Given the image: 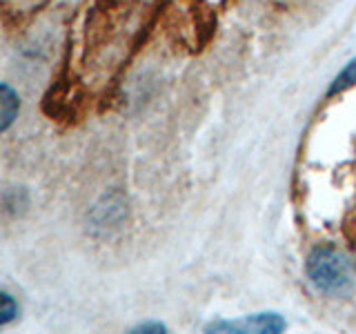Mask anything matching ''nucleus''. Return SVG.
<instances>
[{
  "label": "nucleus",
  "instance_id": "1",
  "mask_svg": "<svg viewBox=\"0 0 356 334\" xmlns=\"http://www.w3.org/2000/svg\"><path fill=\"white\" fill-rule=\"evenodd\" d=\"M305 276L318 294L343 299L356 285V263L339 245L318 243L305 259Z\"/></svg>",
  "mask_w": 356,
  "mask_h": 334
},
{
  "label": "nucleus",
  "instance_id": "2",
  "mask_svg": "<svg viewBox=\"0 0 356 334\" xmlns=\"http://www.w3.org/2000/svg\"><path fill=\"white\" fill-rule=\"evenodd\" d=\"M129 205L122 192H107L100 196L89 209V228L98 237H107V234L116 232L127 221Z\"/></svg>",
  "mask_w": 356,
  "mask_h": 334
},
{
  "label": "nucleus",
  "instance_id": "3",
  "mask_svg": "<svg viewBox=\"0 0 356 334\" xmlns=\"http://www.w3.org/2000/svg\"><path fill=\"white\" fill-rule=\"evenodd\" d=\"M287 328V321L278 312H259L236 321H216L207 326V332H283Z\"/></svg>",
  "mask_w": 356,
  "mask_h": 334
},
{
  "label": "nucleus",
  "instance_id": "4",
  "mask_svg": "<svg viewBox=\"0 0 356 334\" xmlns=\"http://www.w3.org/2000/svg\"><path fill=\"white\" fill-rule=\"evenodd\" d=\"M20 111V96L11 85L0 83V134H5L16 122Z\"/></svg>",
  "mask_w": 356,
  "mask_h": 334
},
{
  "label": "nucleus",
  "instance_id": "5",
  "mask_svg": "<svg viewBox=\"0 0 356 334\" xmlns=\"http://www.w3.org/2000/svg\"><path fill=\"white\" fill-rule=\"evenodd\" d=\"M352 85H356V56H354V58L348 65L343 67V70L337 74V78L332 81V85L327 89V98L345 92V89H350Z\"/></svg>",
  "mask_w": 356,
  "mask_h": 334
},
{
  "label": "nucleus",
  "instance_id": "6",
  "mask_svg": "<svg viewBox=\"0 0 356 334\" xmlns=\"http://www.w3.org/2000/svg\"><path fill=\"white\" fill-rule=\"evenodd\" d=\"M18 310H20L18 301L9 292H3V289H0V328H5L14 321L18 317Z\"/></svg>",
  "mask_w": 356,
  "mask_h": 334
},
{
  "label": "nucleus",
  "instance_id": "7",
  "mask_svg": "<svg viewBox=\"0 0 356 334\" xmlns=\"http://www.w3.org/2000/svg\"><path fill=\"white\" fill-rule=\"evenodd\" d=\"M134 332H167V326H163V323H140V326L134 328Z\"/></svg>",
  "mask_w": 356,
  "mask_h": 334
}]
</instances>
